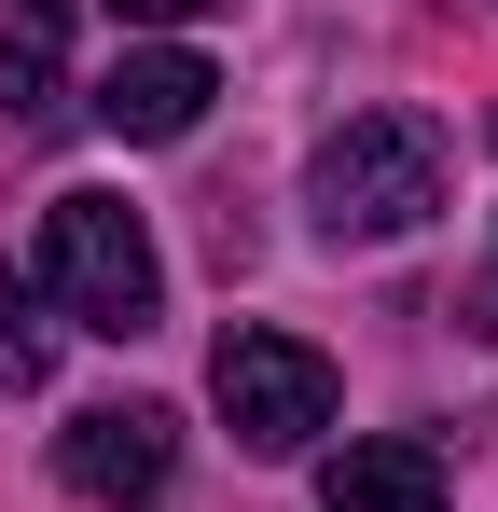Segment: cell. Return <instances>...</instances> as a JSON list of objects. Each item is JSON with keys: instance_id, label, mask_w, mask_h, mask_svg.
<instances>
[{"instance_id": "9", "label": "cell", "mask_w": 498, "mask_h": 512, "mask_svg": "<svg viewBox=\"0 0 498 512\" xmlns=\"http://www.w3.org/2000/svg\"><path fill=\"white\" fill-rule=\"evenodd\" d=\"M125 28H194V14H222V0H111Z\"/></svg>"}, {"instance_id": "6", "label": "cell", "mask_w": 498, "mask_h": 512, "mask_svg": "<svg viewBox=\"0 0 498 512\" xmlns=\"http://www.w3.org/2000/svg\"><path fill=\"white\" fill-rule=\"evenodd\" d=\"M0 111H14V139H42L70 111V0H14L0 14Z\"/></svg>"}, {"instance_id": "1", "label": "cell", "mask_w": 498, "mask_h": 512, "mask_svg": "<svg viewBox=\"0 0 498 512\" xmlns=\"http://www.w3.org/2000/svg\"><path fill=\"white\" fill-rule=\"evenodd\" d=\"M305 208H319L332 250H388L443 208V125L429 111H346L305 167Z\"/></svg>"}, {"instance_id": "7", "label": "cell", "mask_w": 498, "mask_h": 512, "mask_svg": "<svg viewBox=\"0 0 498 512\" xmlns=\"http://www.w3.org/2000/svg\"><path fill=\"white\" fill-rule=\"evenodd\" d=\"M319 512H443V457L402 443V429H388V443H346L319 471Z\"/></svg>"}, {"instance_id": "3", "label": "cell", "mask_w": 498, "mask_h": 512, "mask_svg": "<svg viewBox=\"0 0 498 512\" xmlns=\"http://www.w3.org/2000/svg\"><path fill=\"white\" fill-rule=\"evenodd\" d=\"M208 402L236 416V443L249 457H305L332 429V360L305 333H263V319H236V333L208 346Z\"/></svg>"}, {"instance_id": "8", "label": "cell", "mask_w": 498, "mask_h": 512, "mask_svg": "<svg viewBox=\"0 0 498 512\" xmlns=\"http://www.w3.org/2000/svg\"><path fill=\"white\" fill-rule=\"evenodd\" d=\"M42 360H56V333H42V291L0 263V374H14V388H42Z\"/></svg>"}, {"instance_id": "2", "label": "cell", "mask_w": 498, "mask_h": 512, "mask_svg": "<svg viewBox=\"0 0 498 512\" xmlns=\"http://www.w3.org/2000/svg\"><path fill=\"white\" fill-rule=\"evenodd\" d=\"M42 277H56V305H70L83 333H111V346H139L166 319L153 222H139L125 194H56V208H42Z\"/></svg>"}, {"instance_id": "4", "label": "cell", "mask_w": 498, "mask_h": 512, "mask_svg": "<svg viewBox=\"0 0 498 512\" xmlns=\"http://www.w3.org/2000/svg\"><path fill=\"white\" fill-rule=\"evenodd\" d=\"M166 457H180L166 402H97V416H70V429H56V471H70V499H97V512L166 499Z\"/></svg>"}, {"instance_id": "5", "label": "cell", "mask_w": 498, "mask_h": 512, "mask_svg": "<svg viewBox=\"0 0 498 512\" xmlns=\"http://www.w3.org/2000/svg\"><path fill=\"white\" fill-rule=\"evenodd\" d=\"M208 56H180V42H125L111 56V84H97V125L111 139H194L208 125Z\"/></svg>"}, {"instance_id": "10", "label": "cell", "mask_w": 498, "mask_h": 512, "mask_svg": "<svg viewBox=\"0 0 498 512\" xmlns=\"http://www.w3.org/2000/svg\"><path fill=\"white\" fill-rule=\"evenodd\" d=\"M457 333H498V291H471V319H457Z\"/></svg>"}]
</instances>
